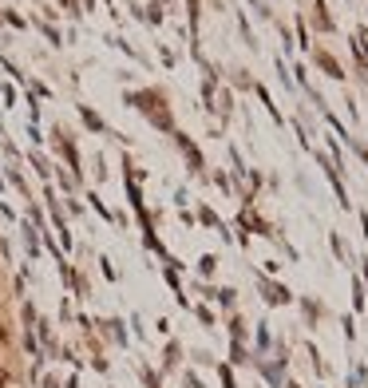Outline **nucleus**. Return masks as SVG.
<instances>
[{"label":"nucleus","mask_w":368,"mask_h":388,"mask_svg":"<svg viewBox=\"0 0 368 388\" xmlns=\"http://www.w3.org/2000/svg\"><path fill=\"white\" fill-rule=\"evenodd\" d=\"M8 380H12V376H8V372H4V369H0V388H4V385H8Z\"/></svg>","instance_id":"f257e3e1"}]
</instances>
